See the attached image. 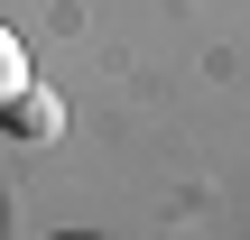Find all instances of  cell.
<instances>
[{
  "label": "cell",
  "mask_w": 250,
  "mask_h": 240,
  "mask_svg": "<svg viewBox=\"0 0 250 240\" xmlns=\"http://www.w3.org/2000/svg\"><path fill=\"white\" fill-rule=\"evenodd\" d=\"M0 120H9V129H19V139H56V129H65V111H56V102H46V92H37V83H28V92H19V102H9V111H0Z\"/></svg>",
  "instance_id": "6da1fadb"
},
{
  "label": "cell",
  "mask_w": 250,
  "mask_h": 240,
  "mask_svg": "<svg viewBox=\"0 0 250 240\" xmlns=\"http://www.w3.org/2000/svg\"><path fill=\"white\" fill-rule=\"evenodd\" d=\"M28 92V46H19V28H0V111Z\"/></svg>",
  "instance_id": "7a4b0ae2"
},
{
  "label": "cell",
  "mask_w": 250,
  "mask_h": 240,
  "mask_svg": "<svg viewBox=\"0 0 250 240\" xmlns=\"http://www.w3.org/2000/svg\"><path fill=\"white\" fill-rule=\"evenodd\" d=\"M65 240H93V231H65Z\"/></svg>",
  "instance_id": "3957f363"
}]
</instances>
